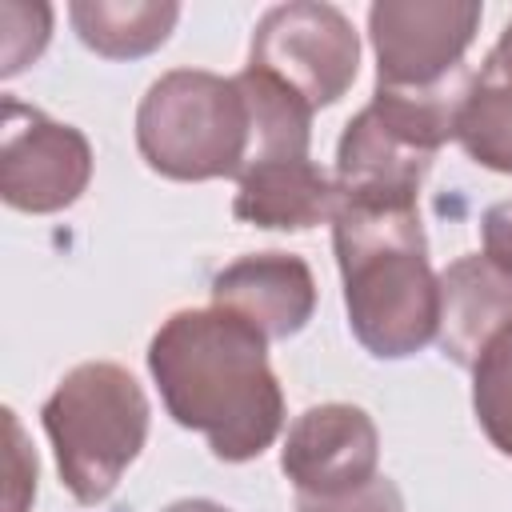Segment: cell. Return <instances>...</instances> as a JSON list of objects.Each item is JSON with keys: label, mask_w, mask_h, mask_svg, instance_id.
Listing matches in <instances>:
<instances>
[{"label": "cell", "mask_w": 512, "mask_h": 512, "mask_svg": "<svg viewBox=\"0 0 512 512\" xmlns=\"http://www.w3.org/2000/svg\"><path fill=\"white\" fill-rule=\"evenodd\" d=\"M148 372L168 416L200 432L216 460H256L284 428L268 336L228 308H180L148 340Z\"/></svg>", "instance_id": "6da1fadb"}, {"label": "cell", "mask_w": 512, "mask_h": 512, "mask_svg": "<svg viewBox=\"0 0 512 512\" xmlns=\"http://www.w3.org/2000/svg\"><path fill=\"white\" fill-rule=\"evenodd\" d=\"M328 224L348 328L360 348L376 360L428 348L440 328V276L428 264L416 200L340 192Z\"/></svg>", "instance_id": "7a4b0ae2"}, {"label": "cell", "mask_w": 512, "mask_h": 512, "mask_svg": "<svg viewBox=\"0 0 512 512\" xmlns=\"http://www.w3.org/2000/svg\"><path fill=\"white\" fill-rule=\"evenodd\" d=\"M136 148L168 180H240L252 160V108L236 76L172 68L136 108Z\"/></svg>", "instance_id": "3957f363"}, {"label": "cell", "mask_w": 512, "mask_h": 512, "mask_svg": "<svg viewBox=\"0 0 512 512\" xmlns=\"http://www.w3.org/2000/svg\"><path fill=\"white\" fill-rule=\"evenodd\" d=\"M40 424L52 440L64 488L80 504H100L140 456L152 408L128 368L88 360L64 372L40 408Z\"/></svg>", "instance_id": "277c9868"}, {"label": "cell", "mask_w": 512, "mask_h": 512, "mask_svg": "<svg viewBox=\"0 0 512 512\" xmlns=\"http://www.w3.org/2000/svg\"><path fill=\"white\" fill-rule=\"evenodd\" d=\"M472 76L424 92L372 88V100L344 124L336 144V188L360 196L416 200L436 152L456 140V112Z\"/></svg>", "instance_id": "5b68a950"}, {"label": "cell", "mask_w": 512, "mask_h": 512, "mask_svg": "<svg viewBox=\"0 0 512 512\" xmlns=\"http://www.w3.org/2000/svg\"><path fill=\"white\" fill-rule=\"evenodd\" d=\"M248 68L268 72L316 112L352 88L360 68V32L336 4L288 0L256 20Z\"/></svg>", "instance_id": "8992f818"}, {"label": "cell", "mask_w": 512, "mask_h": 512, "mask_svg": "<svg viewBox=\"0 0 512 512\" xmlns=\"http://www.w3.org/2000/svg\"><path fill=\"white\" fill-rule=\"evenodd\" d=\"M484 8L476 0H376L368 40L376 52V88L424 92L456 80L476 40Z\"/></svg>", "instance_id": "52a82bcc"}, {"label": "cell", "mask_w": 512, "mask_h": 512, "mask_svg": "<svg viewBox=\"0 0 512 512\" xmlns=\"http://www.w3.org/2000/svg\"><path fill=\"white\" fill-rule=\"evenodd\" d=\"M92 180V144L80 128L4 100L0 124V196L16 212L52 216L72 208Z\"/></svg>", "instance_id": "ba28073f"}, {"label": "cell", "mask_w": 512, "mask_h": 512, "mask_svg": "<svg viewBox=\"0 0 512 512\" xmlns=\"http://www.w3.org/2000/svg\"><path fill=\"white\" fill-rule=\"evenodd\" d=\"M280 468L292 480L296 496L348 492L380 472V432L356 404H312L288 424Z\"/></svg>", "instance_id": "9c48e42d"}, {"label": "cell", "mask_w": 512, "mask_h": 512, "mask_svg": "<svg viewBox=\"0 0 512 512\" xmlns=\"http://www.w3.org/2000/svg\"><path fill=\"white\" fill-rule=\"evenodd\" d=\"M212 304L244 316L268 340H288L316 312V276L296 252H248L212 276Z\"/></svg>", "instance_id": "30bf717a"}, {"label": "cell", "mask_w": 512, "mask_h": 512, "mask_svg": "<svg viewBox=\"0 0 512 512\" xmlns=\"http://www.w3.org/2000/svg\"><path fill=\"white\" fill-rule=\"evenodd\" d=\"M508 324H512V276H504L488 256L472 252L440 272L436 344L452 364L472 368L480 348Z\"/></svg>", "instance_id": "8fae6325"}, {"label": "cell", "mask_w": 512, "mask_h": 512, "mask_svg": "<svg viewBox=\"0 0 512 512\" xmlns=\"http://www.w3.org/2000/svg\"><path fill=\"white\" fill-rule=\"evenodd\" d=\"M336 180L312 160V156H284L252 164L236 180L232 216L252 228H280V232H304L336 212Z\"/></svg>", "instance_id": "7c38bea8"}, {"label": "cell", "mask_w": 512, "mask_h": 512, "mask_svg": "<svg viewBox=\"0 0 512 512\" xmlns=\"http://www.w3.org/2000/svg\"><path fill=\"white\" fill-rule=\"evenodd\" d=\"M68 20L84 48L104 60H140L156 52L176 20L180 4L172 0H72Z\"/></svg>", "instance_id": "4fadbf2b"}, {"label": "cell", "mask_w": 512, "mask_h": 512, "mask_svg": "<svg viewBox=\"0 0 512 512\" xmlns=\"http://www.w3.org/2000/svg\"><path fill=\"white\" fill-rule=\"evenodd\" d=\"M236 80H240L248 108H252V160H248V168L264 164V160L308 156L312 108L260 68H244V72H236Z\"/></svg>", "instance_id": "5bb4252c"}, {"label": "cell", "mask_w": 512, "mask_h": 512, "mask_svg": "<svg viewBox=\"0 0 512 512\" xmlns=\"http://www.w3.org/2000/svg\"><path fill=\"white\" fill-rule=\"evenodd\" d=\"M456 140L480 168L512 176V84L476 72L456 112Z\"/></svg>", "instance_id": "9a60e30c"}, {"label": "cell", "mask_w": 512, "mask_h": 512, "mask_svg": "<svg viewBox=\"0 0 512 512\" xmlns=\"http://www.w3.org/2000/svg\"><path fill=\"white\" fill-rule=\"evenodd\" d=\"M472 412L488 444L512 456V324L500 328L472 364Z\"/></svg>", "instance_id": "2e32d148"}, {"label": "cell", "mask_w": 512, "mask_h": 512, "mask_svg": "<svg viewBox=\"0 0 512 512\" xmlns=\"http://www.w3.org/2000/svg\"><path fill=\"white\" fill-rule=\"evenodd\" d=\"M0 76L12 80L20 68H28L44 48H48V36H52V8L48 4H12L4 0L0 4Z\"/></svg>", "instance_id": "e0dca14e"}, {"label": "cell", "mask_w": 512, "mask_h": 512, "mask_svg": "<svg viewBox=\"0 0 512 512\" xmlns=\"http://www.w3.org/2000/svg\"><path fill=\"white\" fill-rule=\"evenodd\" d=\"M296 512H404V496L392 476L376 472L372 480L336 496H296Z\"/></svg>", "instance_id": "ac0fdd59"}, {"label": "cell", "mask_w": 512, "mask_h": 512, "mask_svg": "<svg viewBox=\"0 0 512 512\" xmlns=\"http://www.w3.org/2000/svg\"><path fill=\"white\" fill-rule=\"evenodd\" d=\"M480 240H484V256L504 276H512V200H500L480 216Z\"/></svg>", "instance_id": "d6986e66"}, {"label": "cell", "mask_w": 512, "mask_h": 512, "mask_svg": "<svg viewBox=\"0 0 512 512\" xmlns=\"http://www.w3.org/2000/svg\"><path fill=\"white\" fill-rule=\"evenodd\" d=\"M480 72H488V76H496V80H504V84H512V20L504 24V32H500V40L492 44V52L484 56V64H480Z\"/></svg>", "instance_id": "ffe728a7"}, {"label": "cell", "mask_w": 512, "mask_h": 512, "mask_svg": "<svg viewBox=\"0 0 512 512\" xmlns=\"http://www.w3.org/2000/svg\"><path fill=\"white\" fill-rule=\"evenodd\" d=\"M164 512H228L224 504H216V500H176V504H168Z\"/></svg>", "instance_id": "44dd1931"}]
</instances>
